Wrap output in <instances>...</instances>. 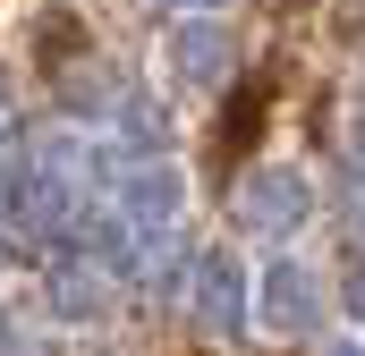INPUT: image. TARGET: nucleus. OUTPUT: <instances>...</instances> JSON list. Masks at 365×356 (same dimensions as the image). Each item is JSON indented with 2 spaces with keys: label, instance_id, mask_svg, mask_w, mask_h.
<instances>
[{
  "label": "nucleus",
  "instance_id": "f257e3e1",
  "mask_svg": "<svg viewBox=\"0 0 365 356\" xmlns=\"http://www.w3.org/2000/svg\"><path fill=\"white\" fill-rule=\"evenodd\" d=\"M110 204L136 221V238H145V255H153V263H170V255H179V204H187L179 162H128V170L110 178Z\"/></svg>",
  "mask_w": 365,
  "mask_h": 356
},
{
  "label": "nucleus",
  "instance_id": "f03ea898",
  "mask_svg": "<svg viewBox=\"0 0 365 356\" xmlns=\"http://www.w3.org/2000/svg\"><path fill=\"white\" fill-rule=\"evenodd\" d=\"M230 212H238V229H247V238H289V229L314 212V178L289 170V162H264V170L238 178Z\"/></svg>",
  "mask_w": 365,
  "mask_h": 356
},
{
  "label": "nucleus",
  "instance_id": "7ed1b4c3",
  "mask_svg": "<svg viewBox=\"0 0 365 356\" xmlns=\"http://www.w3.org/2000/svg\"><path fill=\"white\" fill-rule=\"evenodd\" d=\"M255 314H264V331H280V340H306L323 323V280H314V263L272 255L264 280H255Z\"/></svg>",
  "mask_w": 365,
  "mask_h": 356
},
{
  "label": "nucleus",
  "instance_id": "20e7f679",
  "mask_svg": "<svg viewBox=\"0 0 365 356\" xmlns=\"http://www.w3.org/2000/svg\"><path fill=\"white\" fill-rule=\"evenodd\" d=\"M187 314L204 323V331H221V340H238L247 331V263L238 255H195V280H187Z\"/></svg>",
  "mask_w": 365,
  "mask_h": 356
},
{
  "label": "nucleus",
  "instance_id": "39448f33",
  "mask_svg": "<svg viewBox=\"0 0 365 356\" xmlns=\"http://www.w3.org/2000/svg\"><path fill=\"white\" fill-rule=\"evenodd\" d=\"M230 60H238V43H230L221 17H179V26H170V68H179V85H221Z\"/></svg>",
  "mask_w": 365,
  "mask_h": 356
},
{
  "label": "nucleus",
  "instance_id": "423d86ee",
  "mask_svg": "<svg viewBox=\"0 0 365 356\" xmlns=\"http://www.w3.org/2000/svg\"><path fill=\"white\" fill-rule=\"evenodd\" d=\"M43 305H51L60 323H93V314L110 305V271H93V263H51V271H43Z\"/></svg>",
  "mask_w": 365,
  "mask_h": 356
},
{
  "label": "nucleus",
  "instance_id": "0eeeda50",
  "mask_svg": "<svg viewBox=\"0 0 365 356\" xmlns=\"http://www.w3.org/2000/svg\"><path fill=\"white\" fill-rule=\"evenodd\" d=\"M110 145H128L136 162H170V110H162L153 93H128V102L110 110Z\"/></svg>",
  "mask_w": 365,
  "mask_h": 356
},
{
  "label": "nucleus",
  "instance_id": "6e6552de",
  "mask_svg": "<svg viewBox=\"0 0 365 356\" xmlns=\"http://www.w3.org/2000/svg\"><path fill=\"white\" fill-rule=\"evenodd\" d=\"M340 195H349V221L365 229V145L349 153V170H340Z\"/></svg>",
  "mask_w": 365,
  "mask_h": 356
},
{
  "label": "nucleus",
  "instance_id": "1a4fd4ad",
  "mask_svg": "<svg viewBox=\"0 0 365 356\" xmlns=\"http://www.w3.org/2000/svg\"><path fill=\"white\" fill-rule=\"evenodd\" d=\"M349 305H357V314H365V263L349 271Z\"/></svg>",
  "mask_w": 365,
  "mask_h": 356
},
{
  "label": "nucleus",
  "instance_id": "9d476101",
  "mask_svg": "<svg viewBox=\"0 0 365 356\" xmlns=\"http://www.w3.org/2000/svg\"><path fill=\"white\" fill-rule=\"evenodd\" d=\"M170 9H195V17H212V9H221V0H170Z\"/></svg>",
  "mask_w": 365,
  "mask_h": 356
},
{
  "label": "nucleus",
  "instance_id": "9b49d317",
  "mask_svg": "<svg viewBox=\"0 0 365 356\" xmlns=\"http://www.w3.org/2000/svg\"><path fill=\"white\" fill-rule=\"evenodd\" d=\"M323 356H357V340H331V348H323Z\"/></svg>",
  "mask_w": 365,
  "mask_h": 356
}]
</instances>
